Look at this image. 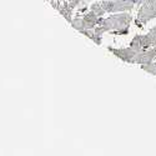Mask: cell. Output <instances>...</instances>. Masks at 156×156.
<instances>
[{
    "label": "cell",
    "instance_id": "4",
    "mask_svg": "<svg viewBox=\"0 0 156 156\" xmlns=\"http://www.w3.org/2000/svg\"><path fill=\"white\" fill-rule=\"evenodd\" d=\"M151 46H154V45L150 41V39H149V36L146 34L135 36L133 39V41H131V48H134V49H136L139 51H145Z\"/></svg>",
    "mask_w": 156,
    "mask_h": 156
},
{
    "label": "cell",
    "instance_id": "8",
    "mask_svg": "<svg viewBox=\"0 0 156 156\" xmlns=\"http://www.w3.org/2000/svg\"><path fill=\"white\" fill-rule=\"evenodd\" d=\"M146 35L149 36V39H150V41L152 43V45L155 46L156 45V27H154Z\"/></svg>",
    "mask_w": 156,
    "mask_h": 156
},
{
    "label": "cell",
    "instance_id": "6",
    "mask_svg": "<svg viewBox=\"0 0 156 156\" xmlns=\"http://www.w3.org/2000/svg\"><path fill=\"white\" fill-rule=\"evenodd\" d=\"M155 59H156V45L151 46L150 49H147L145 51H142L137 59V64H140V65L149 64V62H152Z\"/></svg>",
    "mask_w": 156,
    "mask_h": 156
},
{
    "label": "cell",
    "instance_id": "3",
    "mask_svg": "<svg viewBox=\"0 0 156 156\" xmlns=\"http://www.w3.org/2000/svg\"><path fill=\"white\" fill-rule=\"evenodd\" d=\"M114 53L118 55L120 59L129 61V62H136L137 64V59L140 56V54L142 51H139L134 48H130V49H119V50H112Z\"/></svg>",
    "mask_w": 156,
    "mask_h": 156
},
{
    "label": "cell",
    "instance_id": "2",
    "mask_svg": "<svg viewBox=\"0 0 156 156\" xmlns=\"http://www.w3.org/2000/svg\"><path fill=\"white\" fill-rule=\"evenodd\" d=\"M130 21H131V16L127 14H121V15H116L111 16L104 23V28L99 30V34L106 29H118L119 33H127V27Z\"/></svg>",
    "mask_w": 156,
    "mask_h": 156
},
{
    "label": "cell",
    "instance_id": "1",
    "mask_svg": "<svg viewBox=\"0 0 156 156\" xmlns=\"http://www.w3.org/2000/svg\"><path fill=\"white\" fill-rule=\"evenodd\" d=\"M154 18H156V0H145L139 10L136 24L139 27H142Z\"/></svg>",
    "mask_w": 156,
    "mask_h": 156
},
{
    "label": "cell",
    "instance_id": "5",
    "mask_svg": "<svg viewBox=\"0 0 156 156\" xmlns=\"http://www.w3.org/2000/svg\"><path fill=\"white\" fill-rule=\"evenodd\" d=\"M135 6V2L133 0H124V2H116V3H109L104 4V9L109 11H118V10H131Z\"/></svg>",
    "mask_w": 156,
    "mask_h": 156
},
{
    "label": "cell",
    "instance_id": "7",
    "mask_svg": "<svg viewBox=\"0 0 156 156\" xmlns=\"http://www.w3.org/2000/svg\"><path fill=\"white\" fill-rule=\"evenodd\" d=\"M142 69H144L145 71L152 74V75H156V61L154 60L152 62H149V64H144V65H141Z\"/></svg>",
    "mask_w": 156,
    "mask_h": 156
}]
</instances>
